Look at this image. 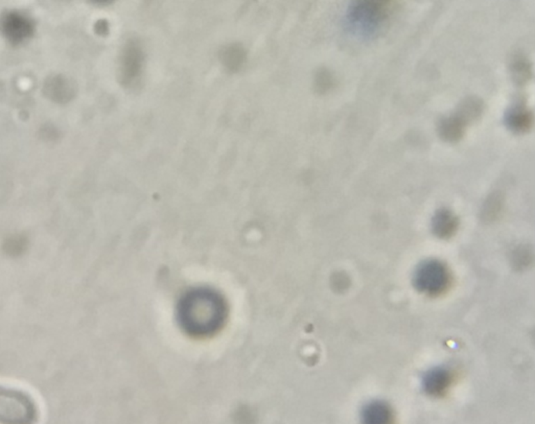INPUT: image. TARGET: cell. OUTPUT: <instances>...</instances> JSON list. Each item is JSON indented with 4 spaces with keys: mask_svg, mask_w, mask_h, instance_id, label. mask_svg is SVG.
<instances>
[{
    "mask_svg": "<svg viewBox=\"0 0 535 424\" xmlns=\"http://www.w3.org/2000/svg\"><path fill=\"white\" fill-rule=\"evenodd\" d=\"M509 70L512 81L518 86H524L532 78V64L522 54H516L511 58Z\"/></svg>",
    "mask_w": 535,
    "mask_h": 424,
    "instance_id": "10",
    "label": "cell"
},
{
    "mask_svg": "<svg viewBox=\"0 0 535 424\" xmlns=\"http://www.w3.org/2000/svg\"><path fill=\"white\" fill-rule=\"evenodd\" d=\"M454 380V374L447 367H435L429 370L422 378V386L431 396H442L447 392Z\"/></svg>",
    "mask_w": 535,
    "mask_h": 424,
    "instance_id": "4",
    "label": "cell"
},
{
    "mask_svg": "<svg viewBox=\"0 0 535 424\" xmlns=\"http://www.w3.org/2000/svg\"><path fill=\"white\" fill-rule=\"evenodd\" d=\"M459 221L452 210L441 208L435 212L432 219V230L439 238H449L457 231Z\"/></svg>",
    "mask_w": 535,
    "mask_h": 424,
    "instance_id": "6",
    "label": "cell"
},
{
    "mask_svg": "<svg viewBox=\"0 0 535 424\" xmlns=\"http://www.w3.org/2000/svg\"><path fill=\"white\" fill-rule=\"evenodd\" d=\"M8 34L14 36L15 39H20L22 37H26L30 31H29V24L24 19L22 18L13 17L10 18L8 22Z\"/></svg>",
    "mask_w": 535,
    "mask_h": 424,
    "instance_id": "14",
    "label": "cell"
},
{
    "mask_svg": "<svg viewBox=\"0 0 535 424\" xmlns=\"http://www.w3.org/2000/svg\"><path fill=\"white\" fill-rule=\"evenodd\" d=\"M413 284L420 293L429 296H438L449 288L451 273L441 261L429 259L416 268Z\"/></svg>",
    "mask_w": 535,
    "mask_h": 424,
    "instance_id": "2",
    "label": "cell"
},
{
    "mask_svg": "<svg viewBox=\"0 0 535 424\" xmlns=\"http://www.w3.org/2000/svg\"><path fill=\"white\" fill-rule=\"evenodd\" d=\"M504 206V195L500 191L490 193L485 199L482 208V217L486 221H493L499 217Z\"/></svg>",
    "mask_w": 535,
    "mask_h": 424,
    "instance_id": "11",
    "label": "cell"
},
{
    "mask_svg": "<svg viewBox=\"0 0 535 424\" xmlns=\"http://www.w3.org/2000/svg\"><path fill=\"white\" fill-rule=\"evenodd\" d=\"M143 53L136 43H130L122 57V74L127 82L134 80L141 72Z\"/></svg>",
    "mask_w": 535,
    "mask_h": 424,
    "instance_id": "8",
    "label": "cell"
},
{
    "mask_svg": "<svg viewBox=\"0 0 535 424\" xmlns=\"http://www.w3.org/2000/svg\"><path fill=\"white\" fill-rule=\"evenodd\" d=\"M397 9V3L393 1H353L347 10V24L355 34L365 38L374 37L383 30Z\"/></svg>",
    "mask_w": 535,
    "mask_h": 424,
    "instance_id": "1",
    "label": "cell"
},
{
    "mask_svg": "<svg viewBox=\"0 0 535 424\" xmlns=\"http://www.w3.org/2000/svg\"><path fill=\"white\" fill-rule=\"evenodd\" d=\"M484 111V103L480 97H468L460 101L454 115L457 116L464 124L468 126L477 122Z\"/></svg>",
    "mask_w": 535,
    "mask_h": 424,
    "instance_id": "7",
    "label": "cell"
},
{
    "mask_svg": "<svg viewBox=\"0 0 535 424\" xmlns=\"http://www.w3.org/2000/svg\"><path fill=\"white\" fill-rule=\"evenodd\" d=\"M504 124L508 130L516 134L529 132L533 126V112L524 101L510 106L504 114Z\"/></svg>",
    "mask_w": 535,
    "mask_h": 424,
    "instance_id": "3",
    "label": "cell"
},
{
    "mask_svg": "<svg viewBox=\"0 0 535 424\" xmlns=\"http://www.w3.org/2000/svg\"><path fill=\"white\" fill-rule=\"evenodd\" d=\"M466 124H464L457 116H447L439 122L438 134L442 140L449 143L458 142L465 134Z\"/></svg>",
    "mask_w": 535,
    "mask_h": 424,
    "instance_id": "9",
    "label": "cell"
},
{
    "mask_svg": "<svg viewBox=\"0 0 535 424\" xmlns=\"http://www.w3.org/2000/svg\"><path fill=\"white\" fill-rule=\"evenodd\" d=\"M222 61L230 70H237L245 60V51L239 45H230L223 51Z\"/></svg>",
    "mask_w": 535,
    "mask_h": 424,
    "instance_id": "12",
    "label": "cell"
},
{
    "mask_svg": "<svg viewBox=\"0 0 535 424\" xmlns=\"http://www.w3.org/2000/svg\"><path fill=\"white\" fill-rule=\"evenodd\" d=\"M361 420L362 424H393L394 414L388 403L374 400L362 409Z\"/></svg>",
    "mask_w": 535,
    "mask_h": 424,
    "instance_id": "5",
    "label": "cell"
},
{
    "mask_svg": "<svg viewBox=\"0 0 535 424\" xmlns=\"http://www.w3.org/2000/svg\"><path fill=\"white\" fill-rule=\"evenodd\" d=\"M314 84H315V89L317 92L326 93L334 87V76H333V74L330 70H326V68H321V70H318L317 74H316Z\"/></svg>",
    "mask_w": 535,
    "mask_h": 424,
    "instance_id": "13",
    "label": "cell"
}]
</instances>
